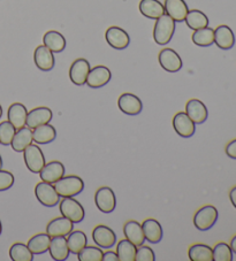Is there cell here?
Segmentation results:
<instances>
[{
  "label": "cell",
  "mask_w": 236,
  "mask_h": 261,
  "mask_svg": "<svg viewBox=\"0 0 236 261\" xmlns=\"http://www.w3.org/2000/svg\"><path fill=\"white\" fill-rule=\"evenodd\" d=\"M175 33V21L166 14L157 19L153 28V39L158 45H167Z\"/></svg>",
  "instance_id": "6da1fadb"
},
{
  "label": "cell",
  "mask_w": 236,
  "mask_h": 261,
  "mask_svg": "<svg viewBox=\"0 0 236 261\" xmlns=\"http://www.w3.org/2000/svg\"><path fill=\"white\" fill-rule=\"evenodd\" d=\"M58 195L65 197H75L84 190V181L76 175H68L61 177L59 181L53 184Z\"/></svg>",
  "instance_id": "7a4b0ae2"
},
{
  "label": "cell",
  "mask_w": 236,
  "mask_h": 261,
  "mask_svg": "<svg viewBox=\"0 0 236 261\" xmlns=\"http://www.w3.org/2000/svg\"><path fill=\"white\" fill-rule=\"evenodd\" d=\"M59 208L62 217L69 219L73 223L82 222L85 217L84 207L74 197H65L59 202Z\"/></svg>",
  "instance_id": "3957f363"
},
{
  "label": "cell",
  "mask_w": 236,
  "mask_h": 261,
  "mask_svg": "<svg viewBox=\"0 0 236 261\" xmlns=\"http://www.w3.org/2000/svg\"><path fill=\"white\" fill-rule=\"evenodd\" d=\"M219 218V213L215 206L205 205L199 208L194 215V226L198 230L206 231L215 226Z\"/></svg>",
  "instance_id": "277c9868"
},
{
  "label": "cell",
  "mask_w": 236,
  "mask_h": 261,
  "mask_svg": "<svg viewBox=\"0 0 236 261\" xmlns=\"http://www.w3.org/2000/svg\"><path fill=\"white\" fill-rule=\"evenodd\" d=\"M35 196L40 204L45 207L57 206L61 200V197L58 195L53 184L44 181L36 184Z\"/></svg>",
  "instance_id": "5b68a950"
},
{
  "label": "cell",
  "mask_w": 236,
  "mask_h": 261,
  "mask_svg": "<svg viewBox=\"0 0 236 261\" xmlns=\"http://www.w3.org/2000/svg\"><path fill=\"white\" fill-rule=\"evenodd\" d=\"M22 153H23L25 163L27 168L29 169V172L34 174H39L45 164H46L42 148L38 145L31 144Z\"/></svg>",
  "instance_id": "8992f818"
},
{
  "label": "cell",
  "mask_w": 236,
  "mask_h": 261,
  "mask_svg": "<svg viewBox=\"0 0 236 261\" xmlns=\"http://www.w3.org/2000/svg\"><path fill=\"white\" fill-rule=\"evenodd\" d=\"M95 204L102 213H112L116 207V197L111 188H99L95 195Z\"/></svg>",
  "instance_id": "52a82bcc"
},
{
  "label": "cell",
  "mask_w": 236,
  "mask_h": 261,
  "mask_svg": "<svg viewBox=\"0 0 236 261\" xmlns=\"http://www.w3.org/2000/svg\"><path fill=\"white\" fill-rule=\"evenodd\" d=\"M158 60H159V65L161 66V68L169 71V73H178L183 66L181 57L173 48L169 47L161 49L159 52V56H158Z\"/></svg>",
  "instance_id": "ba28073f"
},
{
  "label": "cell",
  "mask_w": 236,
  "mask_h": 261,
  "mask_svg": "<svg viewBox=\"0 0 236 261\" xmlns=\"http://www.w3.org/2000/svg\"><path fill=\"white\" fill-rule=\"evenodd\" d=\"M92 240L95 244L101 247V249H108L115 246L116 244V235L110 227L99 224L92 231Z\"/></svg>",
  "instance_id": "9c48e42d"
},
{
  "label": "cell",
  "mask_w": 236,
  "mask_h": 261,
  "mask_svg": "<svg viewBox=\"0 0 236 261\" xmlns=\"http://www.w3.org/2000/svg\"><path fill=\"white\" fill-rule=\"evenodd\" d=\"M105 39L108 45L115 49H125L130 44V37L128 33L116 25L110 27L106 30Z\"/></svg>",
  "instance_id": "30bf717a"
},
{
  "label": "cell",
  "mask_w": 236,
  "mask_h": 261,
  "mask_svg": "<svg viewBox=\"0 0 236 261\" xmlns=\"http://www.w3.org/2000/svg\"><path fill=\"white\" fill-rule=\"evenodd\" d=\"M172 123H173L175 133L180 137L190 138L194 136L195 132H196V124L194 123V121L189 118L185 112H179V113H176Z\"/></svg>",
  "instance_id": "8fae6325"
},
{
  "label": "cell",
  "mask_w": 236,
  "mask_h": 261,
  "mask_svg": "<svg viewBox=\"0 0 236 261\" xmlns=\"http://www.w3.org/2000/svg\"><path fill=\"white\" fill-rule=\"evenodd\" d=\"M117 106L122 113L130 116L138 115L143 110L142 100L133 93H122L117 99Z\"/></svg>",
  "instance_id": "7c38bea8"
},
{
  "label": "cell",
  "mask_w": 236,
  "mask_h": 261,
  "mask_svg": "<svg viewBox=\"0 0 236 261\" xmlns=\"http://www.w3.org/2000/svg\"><path fill=\"white\" fill-rule=\"evenodd\" d=\"M112 79L111 70L105 66H96L90 69L87 83L89 88L91 89H99L105 87V85L110 82Z\"/></svg>",
  "instance_id": "4fadbf2b"
},
{
  "label": "cell",
  "mask_w": 236,
  "mask_h": 261,
  "mask_svg": "<svg viewBox=\"0 0 236 261\" xmlns=\"http://www.w3.org/2000/svg\"><path fill=\"white\" fill-rule=\"evenodd\" d=\"M90 69H91V67H90L87 59H83V58L76 59L69 68V79L72 83L79 85V87L84 85L87 83V77Z\"/></svg>",
  "instance_id": "5bb4252c"
},
{
  "label": "cell",
  "mask_w": 236,
  "mask_h": 261,
  "mask_svg": "<svg viewBox=\"0 0 236 261\" xmlns=\"http://www.w3.org/2000/svg\"><path fill=\"white\" fill-rule=\"evenodd\" d=\"M53 118L52 111L49 107L40 106L36 107V109L28 112V116H27V127L30 129H35L40 127L43 124H48L51 122Z\"/></svg>",
  "instance_id": "9a60e30c"
},
{
  "label": "cell",
  "mask_w": 236,
  "mask_h": 261,
  "mask_svg": "<svg viewBox=\"0 0 236 261\" xmlns=\"http://www.w3.org/2000/svg\"><path fill=\"white\" fill-rule=\"evenodd\" d=\"M185 113L194 121L195 124H202L208 118V112L205 103L196 98L190 99L185 103Z\"/></svg>",
  "instance_id": "2e32d148"
},
{
  "label": "cell",
  "mask_w": 236,
  "mask_h": 261,
  "mask_svg": "<svg viewBox=\"0 0 236 261\" xmlns=\"http://www.w3.org/2000/svg\"><path fill=\"white\" fill-rule=\"evenodd\" d=\"M34 61L36 67L42 71H50L56 65L53 52L49 49L45 45H39L34 52Z\"/></svg>",
  "instance_id": "e0dca14e"
},
{
  "label": "cell",
  "mask_w": 236,
  "mask_h": 261,
  "mask_svg": "<svg viewBox=\"0 0 236 261\" xmlns=\"http://www.w3.org/2000/svg\"><path fill=\"white\" fill-rule=\"evenodd\" d=\"M73 230H74V223L65 217L53 219L46 226V233L50 237H67Z\"/></svg>",
  "instance_id": "ac0fdd59"
},
{
  "label": "cell",
  "mask_w": 236,
  "mask_h": 261,
  "mask_svg": "<svg viewBox=\"0 0 236 261\" xmlns=\"http://www.w3.org/2000/svg\"><path fill=\"white\" fill-rule=\"evenodd\" d=\"M39 176L42 181L54 184L65 176V167L60 161H51V163L45 164L39 172Z\"/></svg>",
  "instance_id": "d6986e66"
},
{
  "label": "cell",
  "mask_w": 236,
  "mask_h": 261,
  "mask_svg": "<svg viewBox=\"0 0 236 261\" xmlns=\"http://www.w3.org/2000/svg\"><path fill=\"white\" fill-rule=\"evenodd\" d=\"M49 252L51 258L56 261H65L70 254V251L67 245V238L63 236L51 237Z\"/></svg>",
  "instance_id": "ffe728a7"
},
{
  "label": "cell",
  "mask_w": 236,
  "mask_h": 261,
  "mask_svg": "<svg viewBox=\"0 0 236 261\" xmlns=\"http://www.w3.org/2000/svg\"><path fill=\"white\" fill-rule=\"evenodd\" d=\"M27 116H28V110H27V107L21 102L12 103L7 112L8 121L14 125V128L16 130L26 127Z\"/></svg>",
  "instance_id": "44dd1931"
},
{
  "label": "cell",
  "mask_w": 236,
  "mask_h": 261,
  "mask_svg": "<svg viewBox=\"0 0 236 261\" xmlns=\"http://www.w3.org/2000/svg\"><path fill=\"white\" fill-rule=\"evenodd\" d=\"M215 44L221 49H230L235 45V35L228 25L221 24L215 30Z\"/></svg>",
  "instance_id": "7402d4cb"
},
{
  "label": "cell",
  "mask_w": 236,
  "mask_h": 261,
  "mask_svg": "<svg viewBox=\"0 0 236 261\" xmlns=\"http://www.w3.org/2000/svg\"><path fill=\"white\" fill-rule=\"evenodd\" d=\"M165 13L175 22H182L187 16L189 8L184 0H165Z\"/></svg>",
  "instance_id": "603a6c76"
},
{
  "label": "cell",
  "mask_w": 236,
  "mask_h": 261,
  "mask_svg": "<svg viewBox=\"0 0 236 261\" xmlns=\"http://www.w3.org/2000/svg\"><path fill=\"white\" fill-rule=\"evenodd\" d=\"M144 237L148 242L152 243V244H157L162 240L164 232H162L161 224L157 221L156 219L149 218L144 220L142 223Z\"/></svg>",
  "instance_id": "cb8c5ba5"
},
{
  "label": "cell",
  "mask_w": 236,
  "mask_h": 261,
  "mask_svg": "<svg viewBox=\"0 0 236 261\" xmlns=\"http://www.w3.org/2000/svg\"><path fill=\"white\" fill-rule=\"evenodd\" d=\"M33 142H34L33 129H30L28 127H23L16 130L14 137L12 139L11 146L15 152L22 153L27 147L33 144Z\"/></svg>",
  "instance_id": "d4e9b609"
},
{
  "label": "cell",
  "mask_w": 236,
  "mask_h": 261,
  "mask_svg": "<svg viewBox=\"0 0 236 261\" xmlns=\"http://www.w3.org/2000/svg\"><path fill=\"white\" fill-rule=\"evenodd\" d=\"M138 8L140 14L151 20L159 19L165 14V7L159 0H140Z\"/></svg>",
  "instance_id": "484cf974"
},
{
  "label": "cell",
  "mask_w": 236,
  "mask_h": 261,
  "mask_svg": "<svg viewBox=\"0 0 236 261\" xmlns=\"http://www.w3.org/2000/svg\"><path fill=\"white\" fill-rule=\"evenodd\" d=\"M124 233L127 240L133 243L135 246H140L144 244L145 237L142 224L135 221V220H130V221H127L125 223Z\"/></svg>",
  "instance_id": "4316f807"
},
{
  "label": "cell",
  "mask_w": 236,
  "mask_h": 261,
  "mask_svg": "<svg viewBox=\"0 0 236 261\" xmlns=\"http://www.w3.org/2000/svg\"><path fill=\"white\" fill-rule=\"evenodd\" d=\"M33 138L36 144L45 145L52 143L57 138V130L50 123L43 124L40 127L33 129Z\"/></svg>",
  "instance_id": "83f0119b"
},
{
  "label": "cell",
  "mask_w": 236,
  "mask_h": 261,
  "mask_svg": "<svg viewBox=\"0 0 236 261\" xmlns=\"http://www.w3.org/2000/svg\"><path fill=\"white\" fill-rule=\"evenodd\" d=\"M43 43L53 53H60L66 48V39L56 30H50L43 36Z\"/></svg>",
  "instance_id": "f1b7e54d"
},
{
  "label": "cell",
  "mask_w": 236,
  "mask_h": 261,
  "mask_svg": "<svg viewBox=\"0 0 236 261\" xmlns=\"http://www.w3.org/2000/svg\"><path fill=\"white\" fill-rule=\"evenodd\" d=\"M67 245L68 249L70 251V253L77 255L88 245V237L83 231L73 230L69 235L67 236Z\"/></svg>",
  "instance_id": "f546056e"
},
{
  "label": "cell",
  "mask_w": 236,
  "mask_h": 261,
  "mask_svg": "<svg viewBox=\"0 0 236 261\" xmlns=\"http://www.w3.org/2000/svg\"><path fill=\"white\" fill-rule=\"evenodd\" d=\"M50 242H51V237H50L46 232H42L31 237L27 245H28L29 250L33 252L34 255H38L49 251Z\"/></svg>",
  "instance_id": "4dcf8cb0"
},
{
  "label": "cell",
  "mask_w": 236,
  "mask_h": 261,
  "mask_svg": "<svg viewBox=\"0 0 236 261\" xmlns=\"http://www.w3.org/2000/svg\"><path fill=\"white\" fill-rule=\"evenodd\" d=\"M188 255L192 261H213L212 247L201 243L190 246Z\"/></svg>",
  "instance_id": "1f68e13d"
},
{
  "label": "cell",
  "mask_w": 236,
  "mask_h": 261,
  "mask_svg": "<svg viewBox=\"0 0 236 261\" xmlns=\"http://www.w3.org/2000/svg\"><path fill=\"white\" fill-rule=\"evenodd\" d=\"M193 43L197 46L201 47H208L215 44V30L210 27L195 30L192 36Z\"/></svg>",
  "instance_id": "d6a6232c"
},
{
  "label": "cell",
  "mask_w": 236,
  "mask_h": 261,
  "mask_svg": "<svg viewBox=\"0 0 236 261\" xmlns=\"http://www.w3.org/2000/svg\"><path fill=\"white\" fill-rule=\"evenodd\" d=\"M184 22L187 23L188 28L194 31L208 27V17L199 10L189 11L187 16H185Z\"/></svg>",
  "instance_id": "836d02e7"
},
{
  "label": "cell",
  "mask_w": 236,
  "mask_h": 261,
  "mask_svg": "<svg viewBox=\"0 0 236 261\" xmlns=\"http://www.w3.org/2000/svg\"><path fill=\"white\" fill-rule=\"evenodd\" d=\"M136 249L137 246H135L127 238L121 240L116 245V254L119 261H135Z\"/></svg>",
  "instance_id": "e575fe53"
},
{
  "label": "cell",
  "mask_w": 236,
  "mask_h": 261,
  "mask_svg": "<svg viewBox=\"0 0 236 261\" xmlns=\"http://www.w3.org/2000/svg\"><path fill=\"white\" fill-rule=\"evenodd\" d=\"M10 258L13 261H33L34 253L23 243H14L10 249Z\"/></svg>",
  "instance_id": "d590c367"
},
{
  "label": "cell",
  "mask_w": 236,
  "mask_h": 261,
  "mask_svg": "<svg viewBox=\"0 0 236 261\" xmlns=\"http://www.w3.org/2000/svg\"><path fill=\"white\" fill-rule=\"evenodd\" d=\"M213 261H233V251L227 243L220 242L213 247Z\"/></svg>",
  "instance_id": "8d00e7d4"
},
{
  "label": "cell",
  "mask_w": 236,
  "mask_h": 261,
  "mask_svg": "<svg viewBox=\"0 0 236 261\" xmlns=\"http://www.w3.org/2000/svg\"><path fill=\"white\" fill-rule=\"evenodd\" d=\"M104 252L99 246H85L84 249L77 254L80 261H102Z\"/></svg>",
  "instance_id": "74e56055"
},
{
  "label": "cell",
  "mask_w": 236,
  "mask_h": 261,
  "mask_svg": "<svg viewBox=\"0 0 236 261\" xmlns=\"http://www.w3.org/2000/svg\"><path fill=\"white\" fill-rule=\"evenodd\" d=\"M15 133L16 129L8 120L0 123V145H11Z\"/></svg>",
  "instance_id": "f35d334b"
},
{
  "label": "cell",
  "mask_w": 236,
  "mask_h": 261,
  "mask_svg": "<svg viewBox=\"0 0 236 261\" xmlns=\"http://www.w3.org/2000/svg\"><path fill=\"white\" fill-rule=\"evenodd\" d=\"M156 260V254L154 251L150 246L140 245L136 249L135 261H154Z\"/></svg>",
  "instance_id": "ab89813d"
},
{
  "label": "cell",
  "mask_w": 236,
  "mask_h": 261,
  "mask_svg": "<svg viewBox=\"0 0 236 261\" xmlns=\"http://www.w3.org/2000/svg\"><path fill=\"white\" fill-rule=\"evenodd\" d=\"M14 175L8 170L0 169V191H6L14 186Z\"/></svg>",
  "instance_id": "60d3db41"
},
{
  "label": "cell",
  "mask_w": 236,
  "mask_h": 261,
  "mask_svg": "<svg viewBox=\"0 0 236 261\" xmlns=\"http://www.w3.org/2000/svg\"><path fill=\"white\" fill-rule=\"evenodd\" d=\"M226 154L228 155L230 159L236 160V139H233V141L227 144Z\"/></svg>",
  "instance_id": "b9f144b4"
},
{
  "label": "cell",
  "mask_w": 236,
  "mask_h": 261,
  "mask_svg": "<svg viewBox=\"0 0 236 261\" xmlns=\"http://www.w3.org/2000/svg\"><path fill=\"white\" fill-rule=\"evenodd\" d=\"M102 261H119V258H117L116 252L107 251L103 254V260Z\"/></svg>",
  "instance_id": "7bdbcfd3"
},
{
  "label": "cell",
  "mask_w": 236,
  "mask_h": 261,
  "mask_svg": "<svg viewBox=\"0 0 236 261\" xmlns=\"http://www.w3.org/2000/svg\"><path fill=\"white\" fill-rule=\"evenodd\" d=\"M229 199L231 204H233V206L236 208V187H234L229 191Z\"/></svg>",
  "instance_id": "ee69618b"
},
{
  "label": "cell",
  "mask_w": 236,
  "mask_h": 261,
  "mask_svg": "<svg viewBox=\"0 0 236 261\" xmlns=\"http://www.w3.org/2000/svg\"><path fill=\"white\" fill-rule=\"evenodd\" d=\"M229 246H230L231 251H233V253H235V254H236V235H235L233 238H231Z\"/></svg>",
  "instance_id": "f6af8a7d"
},
{
  "label": "cell",
  "mask_w": 236,
  "mask_h": 261,
  "mask_svg": "<svg viewBox=\"0 0 236 261\" xmlns=\"http://www.w3.org/2000/svg\"><path fill=\"white\" fill-rule=\"evenodd\" d=\"M3 168V158H2V155H0V169Z\"/></svg>",
  "instance_id": "bcb514c9"
},
{
  "label": "cell",
  "mask_w": 236,
  "mask_h": 261,
  "mask_svg": "<svg viewBox=\"0 0 236 261\" xmlns=\"http://www.w3.org/2000/svg\"><path fill=\"white\" fill-rule=\"evenodd\" d=\"M2 116H3V107L0 105V119H2Z\"/></svg>",
  "instance_id": "7dc6e473"
},
{
  "label": "cell",
  "mask_w": 236,
  "mask_h": 261,
  "mask_svg": "<svg viewBox=\"0 0 236 261\" xmlns=\"http://www.w3.org/2000/svg\"><path fill=\"white\" fill-rule=\"evenodd\" d=\"M3 232V224H2V221H0V235H2Z\"/></svg>",
  "instance_id": "c3c4849f"
}]
</instances>
